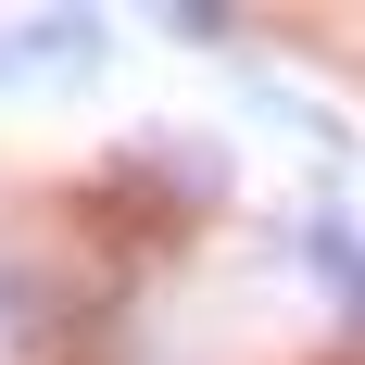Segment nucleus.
I'll return each instance as SVG.
<instances>
[{"label":"nucleus","mask_w":365,"mask_h":365,"mask_svg":"<svg viewBox=\"0 0 365 365\" xmlns=\"http://www.w3.org/2000/svg\"><path fill=\"white\" fill-rule=\"evenodd\" d=\"M302 264L328 277L340 328L365 340V227H353V202H340V189H315V202H302Z\"/></svg>","instance_id":"nucleus-1"}]
</instances>
